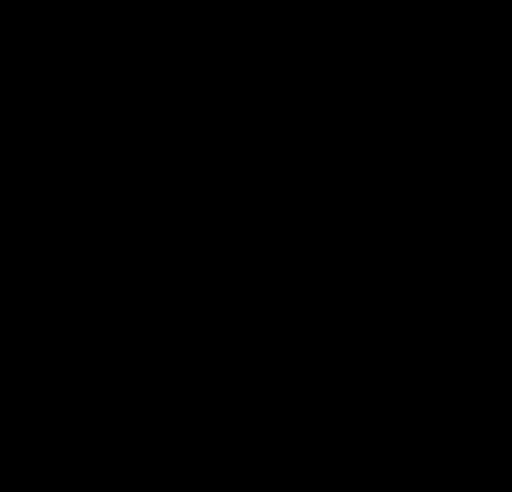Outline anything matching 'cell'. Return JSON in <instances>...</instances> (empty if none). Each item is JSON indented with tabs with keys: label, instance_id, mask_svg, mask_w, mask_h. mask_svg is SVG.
I'll return each instance as SVG.
<instances>
[{
	"label": "cell",
	"instance_id": "obj_1",
	"mask_svg": "<svg viewBox=\"0 0 512 492\" xmlns=\"http://www.w3.org/2000/svg\"><path fill=\"white\" fill-rule=\"evenodd\" d=\"M349 492H369V472H349Z\"/></svg>",
	"mask_w": 512,
	"mask_h": 492
}]
</instances>
